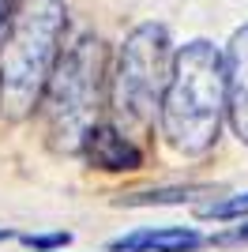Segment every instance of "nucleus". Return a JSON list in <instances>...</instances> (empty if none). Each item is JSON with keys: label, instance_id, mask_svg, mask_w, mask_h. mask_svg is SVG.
Here are the masks:
<instances>
[{"label": "nucleus", "instance_id": "7", "mask_svg": "<svg viewBox=\"0 0 248 252\" xmlns=\"http://www.w3.org/2000/svg\"><path fill=\"white\" fill-rule=\"evenodd\" d=\"M203 245H211V237L192 226H139L124 237H113L109 252H196Z\"/></svg>", "mask_w": 248, "mask_h": 252}, {"label": "nucleus", "instance_id": "11", "mask_svg": "<svg viewBox=\"0 0 248 252\" xmlns=\"http://www.w3.org/2000/svg\"><path fill=\"white\" fill-rule=\"evenodd\" d=\"M211 245H218V249L248 245V219H241V226H233V230H226V233H215V237H211Z\"/></svg>", "mask_w": 248, "mask_h": 252}, {"label": "nucleus", "instance_id": "12", "mask_svg": "<svg viewBox=\"0 0 248 252\" xmlns=\"http://www.w3.org/2000/svg\"><path fill=\"white\" fill-rule=\"evenodd\" d=\"M15 4H19V0H0V27L8 23V15H11V8H15Z\"/></svg>", "mask_w": 248, "mask_h": 252}, {"label": "nucleus", "instance_id": "4", "mask_svg": "<svg viewBox=\"0 0 248 252\" xmlns=\"http://www.w3.org/2000/svg\"><path fill=\"white\" fill-rule=\"evenodd\" d=\"M169 68H173V42L162 23H139L121 42L117 68L109 75V105L113 121L128 136H139L155 125Z\"/></svg>", "mask_w": 248, "mask_h": 252}, {"label": "nucleus", "instance_id": "9", "mask_svg": "<svg viewBox=\"0 0 248 252\" xmlns=\"http://www.w3.org/2000/svg\"><path fill=\"white\" fill-rule=\"evenodd\" d=\"M196 215L203 222H241V219H248V192L211 200V203H203V207H196Z\"/></svg>", "mask_w": 248, "mask_h": 252}, {"label": "nucleus", "instance_id": "10", "mask_svg": "<svg viewBox=\"0 0 248 252\" xmlns=\"http://www.w3.org/2000/svg\"><path fill=\"white\" fill-rule=\"evenodd\" d=\"M19 245H27L31 252H57L64 245H72V233L57 230V233H19Z\"/></svg>", "mask_w": 248, "mask_h": 252}, {"label": "nucleus", "instance_id": "2", "mask_svg": "<svg viewBox=\"0 0 248 252\" xmlns=\"http://www.w3.org/2000/svg\"><path fill=\"white\" fill-rule=\"evenodd\" d=\"M226 121V57L207 42L181 45L162 91L158 125L165 143L185 158H203L215 151Z\"/></svg>", "mask_w": 248, "mask_h": 252}, {"label": "nucleus", "instance_id": "8", "mask_svg": "<svg viewBox=\"0 0 248 252\" xmlns=\"http://www.w3.org/2000/svg\"><path fill=\"white\" fill-rule=\"evenodd\" d=\"M196 196H215L211 185H177V189H147L121 196V207H165V203H192Z\"/></svg>", "mask_w": 248, "mask_h": 252}, {"label": "nucleus", "instance_id": "3", "mask_svg": "<svg viewBox=\"0 0 248 252\" xmlns=\"http://www.w3.org/2000/svg\"><path fill=\"white\" fill-rule=\"evenodd\" d=\"M102 38L83 34L53 68V79L41 98L45 136L57 155H83V143L102 125V105H109V72H105Z\"/></svg>", "mask_w": 248, "mask_h": 252}, {"label": "nucleus", "instance_id": "6", "mask_svg": "<svg viewBox=\"0 0 248 252\" xmlns=\"http://www.w3.org/2000/svg\"><path fill=\"white\" fill-rule=\"evenodd\" d=\"M83 158L94 169H105V173H135V169H143V151L135 147V139L117 121L94 125V132L83 143Z\"/></svg>", "mask_w": 248, "mask_h": 252}, {"label": "nucleus", "instance_id": "5", "mask_svg": "<svg viewBox=\"0 0 248 252\" xmlns=\"http://www.w3.org/2000/svg\"><path fill=\"white\" fill-rule=\"evenodd\" d=\"M226 57V121L233 136L248 147V23L233 31Z\"/></svg>", "mask_w": 248, "mask_h": 252}, {"label": "nucleus", "instance_id": "13", "mask_svg": "<svg viewBox=\"0 0 248 252\" xmlns=\"http://www.w3.org/2000/svg\"><path fill=\"white\" fill-rule=\"evenodd\" d=\"M0 241H19V233L8 230V226H0Z\"/></svg>", "mask_w": 248, "mask_h": 252}, {"label": "nucleus", "instance_id": "1", "mask_svg": "<svg viewBox=\"0 0 248 252\" xmlns=\"http://www.w3.org/2000/svg\"><path fill=\"white\" fill-rule=\"evenodd\" d=\"M64 0H19L0 27V117L23 125L41 109L53 68L64 53Z\"/></svg>", "mask_w": 248, "mask_h": 252}]
</instances>
